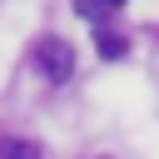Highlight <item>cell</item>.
<instances>
[{
    "label": "cell",
    "instance_id": "1",
    "mask_svg": "<svg viewBox=\"0 0 159 159\" xmlns=\"http://www.w3.org/2000/svg\"><path fill=\"white\" fill-rule=\"evenodd\" d=\"M35 65H40V75H45L50 84H65V80L75 75V45L60 40V35H45L40 50H35Z\"/></svg>",
    "mask_w": 159,
    "mask_h": 159
},
{
    "label": "cell",
    "instance_id": "2",
    "mask_svg": "<svg viewBox=\"0 0 159 159\" xmlns=\"http://www.w3.org/2000/svg\"><path fill=\"white\" fill-rule=\"evenodd\" d=\"M0 159H45V154H40V144H30L20 134H0Z\"/></svg>",
    "mask_w": 159,
    "mask_h": 159
},
{
    "label": "cell",
    "instance_id": "3",
    "mask_svg": "<svg viewBox=\"0 0 159 159\" xmlns=\"http://www.w3.org/2000/svg\"><path fill=\"white\" fill-rule=\"evenodd\" d=\"M94 50H99V60H124V55H129V40L114 35V30H99V35H94Z\"/></svg>",
    "mask_w": 159,
    "mask_h": 159
},
{
    "label": "cell",
    "instance_id": "4",
    "mask_svg": "<svg viewBox=\"0 0 159 159\" xmlns=\"http://www.w3.org/2000/svg\"><path fill=\"white\" fill-rule=\"evenodd\" d=\"M75 15H84V20H99V15H104V5H99V0H75Z\"/></svg>",
    "mask_w": 159,
    "mask_h": 159
},
{
    "label": "cell",
    "instance_id": "5",
    "mask_svg": "<svg viewBox=\"0 0 159 159\" xmlns=\"http://www.w3.org/2000/svg\"><path fill=\"white\" fill-rule=\"evenodd\" d=\"M99 5H104V10H119V5H129V0H99Z\"/></svg>",
    "mask_w": 159,
    "mask_h": 159
}]
</instances>
